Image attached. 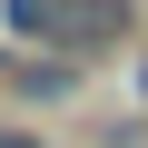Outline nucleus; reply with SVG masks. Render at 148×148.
<instances>
[{
  "instance_id": "f257e3e1",
  "label": "nucleus",
  "mask_w": 148,
  "mask_h": 148,
  "mask_svg": "<svg viewBox=\"0 0 148 148\" xmlns=\"http://www.w3.org/2000/svg\"><path fill=\"white\" fill-rule=\"evenodd\" d=\"M119 30H128L119 0H69V10H49V40H69V49H99V40H119Z\"/></svg>"
},
{
  "instance_id": "f03ea898",
  "label": "nucleus",
  "mask_w": 148,
  "mask_h": 148,
  "mask_svg": "<svg viewBox=\"0 0 148 148\" xmlns=\"http://www.w3.org/2000/svg\"><path fill=\"white\" fill-rule=\"evenodd\" d=\"M0 148H40V138H10V128H0Z\"/></svg>"
}]
</instances>
